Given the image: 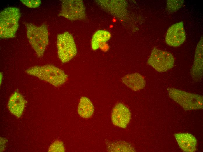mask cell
<instances>
[{"label": "cell", "mask_w": 203, "mask_h": 152, "mask_svg": "<svg viewBox=\"0 0 203 152\" xmlns=\"http://www.w3.org/2000/svg\"><path fill=\"white\" fill-rule=\"evenodd\" d=\"M25 72L57 87L64 84L68 77L63 70L52 65L35 66L29 68Z\"/></svg>", "instance_id": "1"}, {"label": "cell", "mask_w": 203, "mask_h": 152, "mask_svg": "<svg viewBox=\"0 0 203 152\" xmlns=\"http://www.w3.org/2000/svg\"><path fill=\"white\" fill-rule=\"evenodd\" d=\"M26 33L29 41L37 56L42 57L48 44V32L44 23L37 26L32 23H25Z\"/></svg>", "instance_id": "2"}, {"label": "cell", "mask_w": 203, "mask_h": 152, "mask_svg": "<svg viewBox=\"0 0 203 152\" xmlns=\"http://www.w3.org/2000/svg\"><path fill=\"white\" fill-rule=\"evenodd\" d=\"M21 15L19 9L15 7H8L0 13V37L6 39L13 38L19 26Z\"/></svg>", "instance_id": "3"}, {"label": "cell", "mask_w": 203, "mask_h": 152, "mask_svg": "<svg viewBox=\"0 0 203 152\" xmlns=\"http://www.w3.org/2000/svg\"><path fill=\"white\" fill-rule=\"evenodd\" d=\"M169 96L185 110L203 109V96L174 88L168 90Z\"/></svg>", "instance_id": "4"}, {"label": "cell", "mask_w": 203, "mask_h": 152, "mask_svg": "<svg viewBox=\"0 0 203 152\" xmlns=\"http://www.w3.org/2000/svg\"><path fill=\"white\" fill-rule=\"evenodd\" d=\"M57 46L58 56L62 63L68 62L77 54V50L74 39L68 32L58 35Z\"/></svg>", "instance_id": "5"}, {"label": "cell", "mask_w": 203, "mask_h": 152, "mask_svg": "<svg viewBox=\"0 0 203 152\" xmlns=\"http://www.w3.org/2000/svg\"><path fill=\"white\" fill-rule=\"evenodd\" d=\"M147 63L158 72H164L173 67L174 59L170 52L154 47Z\"/></svg>", "instance_id": "6"}, {"label": "cell", "mask_w": 203, "mask_h": 152, "mask_svg": "<svg viewBox=\"0 0 203 152\" xmlns=\"http://www.w3.org/2000/svg\"><path fill=\"white\" fill-rule=\"evenodd\" d=\"M59 15L72 21L84 19L86 13L83 2L80 0L62 1Z\"/></svg>", "instance_id": "7"}, {"label": "cell", "mask_w": 203, "mask_h": 152, "mask_svg": "<svg viewBox=\"0 0 203 152\" xmlns=\"http://www.w3.org/2000/svg\"><path fill=\"white\" fill-rule=\"evenodd\" d=\"M186 34L183 22L173 24L168 29L166 35L165 42L168 45L176 47L184 42Z\"/></svg>", "instance_id": "8"}, {"label": "cell", "mask_w": 203, "mask_h": 152, "mask_svg": "<svg viewBox=\"0 0 203 152\" xmlns=\"http://www.w3.org/2000/svg\"><path fill=\"white\" fill-rule=\"evenodd\" d=\"M131 118V113L129 110L123 104L118 103L113 108L111 120L114 125L125 128L130 122Z\"/></svg>", "instance_id": "9"}, {"label": "cell", "mask_w": 203, "mask_h": 152, "mask_svg": "<svg viewBox=\"0 0 203 152\" xmlns=\"http://www.w3.org/2000/svg\"><path fill=\"white\" fill-rule=\"evenodd\" d=\"M203 37H201L195 51L194 61L190 70L192 80L195 81H200L203 77Z\"/></svg>", "instance_id": "10"}, {"label": "cell", "mask_w": 203, "mask_h": 152, "mask_svg": "<svg viewBox=\"0 0 203 152\" xmlns=\"http://www.w3.org/2000/svg\"><path fill=\"white\" fill-rule=\"evenodd\" d=\"M27 101L18 92H15L11 96L8 103V108L10 112L18 118L23 113Z\"/></svg>", "instance_id": "11"}, {"label": "cell", "mask_w": 203, "mask_h": 152, "mask_svg": "<svg viewBox=\"0 0 203 152\" xmlns=\"http://www.w3.org/2000/svg\"><path fill=\"white\" fill-rule=\"evenodd\" d=\"M178 144L181 149L185 152H193L196 151L197 140L195 137L188 133L174 134Z\"/></svg>", "instance_id": "12"}, {"label": "cell", "mask_w": 203, "mask_h": 152, "mask_svg": "<svg viewBox=\"0 0 203 152\" xmlns=\"http://www.w3.org/2000/svg\"><path fill=\"white\" fill-rule=\"evenodd\" d=\"M122 80L124 84L134 91L143 89L146 84L144 77L137 73L126 75L122 78Z\"/></svg>", "instance_id": "13"}, {"label": "cell", "mask_w": 203, "mask_h": 152, "mask_svg": "<svg viewBox=\"0 0 203 152\" xmlns=\"http://www.w3.org/2000/svg\"><path fill=\"white\" fill-rule=\"evenodd\" d=\"M94 111V106L90 99L84 96L81 98L78 108L80 116L84 118H89L92 116Z\"/></svg>", "instance_id": "14"}, {"label": "cell", "mask_w": 203, "mask_h": 152, "mask_svg": "<svg viewBox=\"0 0 203 152\" xmlns=\"http://www.w3.org/2000/svg\"><path fill=\"white\" fill-rule=\"evenodd\" d=\"M111 37L108 31L103 30L97 31L93 34L91 40V45L93 50L98 49L101 44L108 40Z\"/></svg>", "instance_id": "15"}, {"label": "cell", "mask_w": 203, "mask_h": 152, "mask_svg": "<svg viewBox=\"0 0 203 152\" xmlns=\"http://www.w3.org/2000/svg\"><path fill=\"white\" fill-rule=\"evenodd\" d=\"M184 0H168L167 4V11L171 13L174 12L181 8Z\"/></svg>", "instance_id": "16"}, {"label": "cell", "mask_w": 203, "mask_h": 152, "mask_svg": "<svg viewBox=\"0 0 203 152\" xmlns=\"http://www.w3.org/2000/svg\"><path fill=\"white\" fill-rule=\"evenodd\" d=\"M65 148L63 143L59 140L54 141L49 147L48 152H64Z\"/></svg>", "instance_id": "17"}, {"label": "cell", "mask_w": 203, "mask_h": 152, "mask_svg": "<svg viewBox=\"0 0 203 152\" xmlns=\"http://www.w3.org/2000/svg\"><path fill=\"white\" fill-rule=\"evenodd\" d=\"M20 1L25 5L30 8H37L40 6L41 2L39 0H21Z\"/></svg>", "instance_id": "18"}]
</instances>
